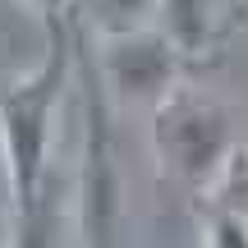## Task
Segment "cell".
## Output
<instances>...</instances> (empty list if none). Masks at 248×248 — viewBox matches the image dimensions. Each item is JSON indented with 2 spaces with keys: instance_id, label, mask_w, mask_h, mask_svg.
Listing matches in <instances>:
<instances>
[{
  "instance_id": "cell-4",
  "label": "cell",
  "mask_w": 248,
  "mask_h": 248,
  "mask_svg": "<svg viewBox=\"0 0 248 248\" xmlns=\"http://www.w3.org/2000/svg\"><path fill=\"white\" fill-rule=\"evenodd\" d=\"M179 64H184V55L170 46V37L161 28L97 42V74L106 83L110 101H129V106L152 110L179 83Z\"/></svg>"
},
{
  "instance_id": "cell-10",
  "label": "cell",
  "mask_w": 248,
  "mask_h": 248,
  "mask_svg": "<svg viewBox=\"0 0 248 248\" xmlns=\"http://www.w3.org/2000/svg\"><path fill=\"white\" fill-rule=\"evenodd\" d=\"M0 248H14V230L9 225H0Z\"/></svg>"
},
{
  "instance_id": "cell-9",
  "label": "cell",
  "mask_w": 248,
  "mask_h": 248,
  "mask_svg": "<svg viewBox=\"0 0 248 248\" xmlns=\"http://www.w3.org/2000/svg\"><path fill=\"white\" fill-rule=\"evenodd\" d=\"M18 5H28L37 18H46V14H69V0H18Z\"/></svg>"
},
{
  "instance_id": "cell-6",
  "label": "cell",
  "mask_w": 248,
  "mask_h": 248,
  "mask_svg": "<svg viewBox=\"0 0 248 248\" xmlns=\"http://www.w3.org/2000/svg\"><path fill=\"white\" fill-rule=\"evenodd\" d=\"M156 9L161 0H69V23L83 37L115 42V37L156 28Z\"/></svg>"
},
{
  "instance_id": "cell-7",
  "label": "cell",
  "mask_w": 248,
  "mask_h": 248,
  "mask_svg": "<svg viewBox=\"0 0 248 248\" xmlns=\"http://www.w3.org/2000/svg\"><path fill=\"white\" fill-rule=\"evenodd\" d=\"M207 207L234 212V216L248 225V142H239V147H234V156L225 161L221 179H216L212 193H207Z\"/></svg>"
},
{
  "instance_id": "cell-2",
  "label": "cell",
  "mask_w": 248,
  "mask_h": 248,
  "mask_svg": "<svg viewBox=\"0 0 248 248\" xmlns=\"http://www.w3.org/2000/svg\"><path fill=\"white\" fill-rule=\"evenodd\" d=\"M147 142H152V156H156L161 175L170 184L207 198L212 184L221 179L225 161L239 147L234 110L216 92L198 88V83H175L152 106Z\"/></svg>"
},
{
  "instance_id": "cell-5",
  "label": "cell",
  "mask_w": 248,
  "mask_h": 248,
  "mask_svg": "<svg viewBox=\"0 0 248 248\" xmlns=\"http://www.w3.org/2000/svg\"><path fill=\"white\" fill-rule=\"evenodd\" d=\"M156 28L184 60H202L221 42V0H161Z\"/></svg>"
},
{
  "instance_id": "cell-1",
  "label": "cell",
  "mask_w": 248,
  "mask_h": 248,
  "mask_svg": "<svg viewBox=\"0 0 248 248\" xmlns=\"http://www.w3.org/2000/svg\"><path fill=\"white\" fill-rule=\"evenodd\" d=\"M78 74V32L69 14L42 18V55L28 74L0 88V161L14 202V230L42 216L51 152L60 133V101Z\"/></svg>"
},
{
  "instance_id": "cell-8",
  "label": "cell",
  "mask_w": 248,
  "mask_h": 248,
  "mask_svg": "<svg viewBox=\"0 0 248 248\" xmlns=\"http://www.w3.org/2000/svg\"><path fill=\"white\" fill-rule=\"evenodd\" d=\"M207 248H248V225L234 212L207 207Z\"/></svg>"
},
{
  "instance_id": "cell-3",
  "label": "cell",
  "mask_w": 248,
  "mask_h": 248,
  "mask_svg": "<svg viewBox=\"0 0 248 248\" xmlns=\"http://www.w3.org/2000/svg\"><path fill=\"white\" fill-rule=\"evenodd\" d=\"M88 129H83V239L88 248H124V198H120V166L110 138V92L92 69L83 88Z\"/></svg>"
}]
</instances>
